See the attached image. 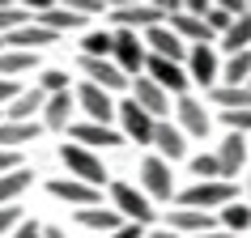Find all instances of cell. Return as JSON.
I'll list each match as a JSON object with an SVG mask.
<instances>
[{"mask_svg": "<svg viewBox=\"0 0 251 238\" xmlns=\"http://www.w3.org/2000/svg\"><path fill=\"white\" fill-rule=\"evenodd\" d=\"M192 170L200 183H213V179H222V162H217V153H200V158H192Z\"/></svg>", "mask_w": 251, "mask_h": 238, "instance_id": "35", "label": "cell"}, {"mask_svg": "<svg viewBox=\"0 0 251 238\" xmlns=\"http://www.w3.org/2000/svg\"><path fill=\"white\" fill-rule=\"evenodd\" d=\"M226 85H251V51H238V55H230V64H226Z\"/></svg>", "mask_w": 251, "mask_h": 238, "instance_id": "31", "label": "cell"}, {"mask_svg": "<svg viewBox=\"0 0 251 238\" xmlns=\"http://www.w3.org/2000/svg\"><path fill=\"white\" fill-rule=\"evenodd\" d=\"M30 179H34V174H30L26 166H17V170L0 174V209H9V204H13V200L30 187Z\"/></svg>", "mask_w": 251, "mask_h": 238, "instance_id": "26", "label": "cell"}, {"mask_svg": "<svg viewBox=\"0 0 251 238\" xmlns=\"http://www.w3.org/2000/svg\"><path fill=\"white\" fill-rule=\"evenodd\" d=\"M187 77L200 81V85H213V81H217V60H213V47H209V43L187 47Z\"/></svg>", "mask_w": 251, "mask_h": 238, "instance_id": "14", "label": "cell"}, {"mask_svg": "<svg viewBox=\"0 0 251 238\" xmlns=\"http://www.w3.org/2000/svg\"><path fill=\"white\" fill-rule=\"evenodd\" d=\"M171 230H175V234H192V238L213 234V213H200V209H179V213H171Z\"/></svg>", "mask_w": 251, "mask_h": 238, "instance_id": "17", "label": "cell"}, {"mask_svg": "<svg viewBox=\"0 0 251 238\" xmlns=\"http://www.w3.org/2000/svg\"><path fill=\"white\" fill-rule=\"evenodd\" d=\"M171 30L179 34V39H187L192 47H196V43H209V39H213V30L204 26V17H192V13H175V17H171Z\"/></svg>", "mask_w": 251, "mask_h": 238, "instance_id": "21", "label": "cell"}, {"mask_svg": "<svg viewBox=\"0 0 251 238\" xmlns=\"http://www.w3.org/2000/svg\"><path fill=\"white\" fill-rule=\"evenodd\" d=\"M111 238H145V234H141V225H136V221H124Z\"/></svg>", "mask_w": 251, "mask_h": 238, "instance_id": "42", "label": "cell"}, {"mask_svg": "<svg viewBox=\"0 0 251 238\" xmlns=\"http://www.w3.org/2000/svg\"><path fill=\"white\" fill-rule=\"evenodd\" d=\"M81 22H85V17H81V13H73L68 4H51V9L34 13V26H47V30H55V34H60V30H77Z\"/></svg>", "mask_w": 251, "mask_h": 238, "instance_id": "19", "label": "cell"}, {"mask_svg": "<svg viewBox=\"0 0 251 238\" xmlns=\"http://www.w3.org/2000/svg\"><path fill=\"white\" fill-rule=\"evenodd\" d=\"M200 238H243V234H230V230H213V234H200Z\"/></svg>", "mask_w": 251, "mask_h": 238, "instance_id": "45", "label": "cell"}, {"mask_svg": "<svg viewBox=\"0 0 251 238\" xmlns=\"http://www.w3.org/2000/svg\"><path fill=\"white\" fill-rule=\"evenodd\" d=\"M17 166H22V162H17V153H4V149H0V174L17 170Z\"/></svg>", "mask_w": 251, "mask_h": 238, "instance_id": "44", "label": "cell"}, {"mask_svg": "<svg viewBox=\"0 0 251 238\" xmlns=\"http://www.w3.org/2000/svg\"><path fill=\"white\" fill-rule=\"evenodd\" d=\"M247 187H251V179H247Z\"/></svg>", "mask_w": 251, "mask_h": 238, "instance_id": "49", "label": "cell"}, {"mask_svg": "<svg viewBox=\"0 0 251 238\" xmlns=\"http://www.w3.org/2000/svg\"><path fill=\"white\" fill-rule=\"evenodd\" d=\"M43 238H64V230H43Z\"/></svg>", "mask_w": 251, "mask_h": 238, "instance_id": "47", "label": "cell"}, {"mask_svg": "<svg viewBox=\"0 0 251 238\" xmlns=\"http://www.w3.org/2000/svg\"><path fill=\"white\" fill-rule=\"evenodd\" d=\"M179 204L183 209H226V204H234V183H226V179H213V183H192L179 191Z\"/></svg>", "mask_w": 251, "mask_h": 238, "instance_id": "1", "label": "cell"}, {"mask_svg": "<svg viewBox=\"0 0 251 238\" xmlns=\"http://www.w3.org/2000/svg\"><path fill=\"white\" fill-rule=\"evenodd\" d=\"M111 17H115L119 30H153V26H166L171 17H166V9H158V4H119V9H111Z\"/></svg>", "mask_w": 251, "mask_h": 238, "instance_id": "4", "label": "cell"}, {"mask_svg": "<svg viewBox=\"0 0 251 238\" xmlns=\"http://www.w3.org/2000/svg\"><path fill=\"white\" fill-rule=\"evenodd\" d=\"M73 136H77L81 149H90V145H102V149H106V145H119V141H124L115 128H102V123H77Z\"/></svg>", "mask_w": 251, "mask_h": 238, "instance_id": "23", "label": "cell"}, {"mask_svg": "<svg viewBox=\"0 0 251 238\" xmlns=\"http://www.w3.org/2000/svg\"><path fill=\"white\" fill-rule=\"evenodd\" d=\"M222 119H226V128L230 132H251V111H222Z\"/></svg>", "mask_w": 251, "mask_h": 238, "instance_id": "38", "label": "cell"}, {"mask_svg": "<svg viewBox=\"0 0 251 238\" xmlns=\"http://www.w3.org/2000/svg\"><path fill=\"white\" fill-rule=\"evenodd\" d=\"M115 64H119V72L128 77V72H136V77H145V39L141 34H132V30H115Z\"/></svg>", "mask_w": 251, "mask_h": 238, "instance_id": "3", "label": "cell"}, {"mask_svg": "<svg viewBox=\"0 0 251 238\" xmlns=\"http://www.w3.org/2000/svg\"><path fill=\"white\" fill-rule=\"evenodd\" d=\"M47 191H51L55 200L77 204V209H94V204H98V191H94V187H85L81 179H51V183H47Z\"/></svg>", "mask_w": 251, "mask_h": 238, "instance_id": "13", "label": "cell"}, {"mask_svg": "<svg viewBox=\"0 0 251 238\" xmlns=\"http://www.w3.org/2000/svg\"><path fill=\"white\" fill-rule=\"evenodd\" d=\"M119 123H124V132L132 136L136 145H153V132H158V119L141 111V106L128 98V102H119Z\"/></svg>", "mask_w": 251, "mask_h": 238, "instance_id": "7", "label": "cell"}, {"mask_svg": "<svg viewBox=\"0 0 251 238\" xmlns=\"http://www.w3.org/2000/svg\"><path fill=\"white\" fill-rule=\"evenodd\" d=\"M179 123H183V132H192V136H209V115H204V106L196 102V98H179Z\"/></svg>", "mask_w": 251, "mask_h": 238, "instance_id": "18", "label": "cell"}, {"mask_svg": "<svg viewBox=\"0 0 251 238\" xmlns=\"http://www.w3.org/2000/svg\"><path fill=\"white\" fill-rule=\"evenodd\" d=\"M39 136V123H9V119H0V149L4 153H13V145H30Z\"/></svg>", "mask_w": 251, "mask_h": 238, "instance_id": "24", "label": "cell"}, {"mask_svg": "<svg viewBox=\"0 0 251 238\" xmlns=\"http://www.w3.org/2000/svg\"><path fill=\"white\" fill-rule=\"evenodd\" d=\"M81 68H85V77L98 85V90H128V77L119 72L115 60H90V55H81Z\"/></svg>", "mask_w": 251, "mask_h": 238, "instance_id": "10", "label": "cell"}, {"mask_svg": "<svg viewBox=\"0 0 251 238\" xmlns=\"http://www.w3.org/2000/svg\"><path fill=\"white\" fill-rule=\"evenodd\" d=\"M68 9H73V13H81V17H85V13H102L106 4H102V0H68Z\"/></svg>", "mask_w": 251, "mask_h": 238, "instance_id": "40", "label": "cell"}, {"mask_svg": "<svg viewBox=\"0 0 251 238\" xmlns=\"http://www.w3.org/2000/svg\"><path fill=\"white\" fill-rule=\"evenodd\" d=\"M0 51H9V47H4V39H0Z\"/></svg>", "mask_w": 251, "mask_h": 238, "instance_id": "48", "label": "cell"}, {"mask_svg": "<svg viewBox=\"0 0 251 238\" xmlns=\"http://www.w3.org/2000/svg\"><path fill=\"white\" fill-rule=\"evenodd\" d=\"M145 43L153 47L149 55H162V60H175V64H183V60H187V43L179 39L171 26H153V30H145Z\"/></svg>", "mask_w": 251, "mask_h": 238, "instance_id": "9", "label": "cell"}, {"mask_svg": "<svg viewBox=\"0 0 251 238\" xmlns=\"http://www.w3.org/2000/svg\"><path fill=\"white\" fill-rule=\"evenodd\" d=\"M111 196H115L119 217H128V221L145 225L149 217H153V209H149V196H145V191H136L132 183H111Z\"/></svg>", "mask_w": 251, "mask_h": 238, "instance_id": "6", "label": "cell"}, {"mask_svg": "<svg viewBox=\"0 0 251 238\" xmlns=\"http://www.w3.org/2000/svg\"><path fill=\"white\" fill-rule=\"evenodd\" d=\"M247 90H251V85H247Z\"/></svg>", "mask_w": 251, "mask_h": 238, "instance_id": "50", "label": "cell"}, {"mask_svg": "<svg viewBox=\"0 0 251 238\" xmlns=\"http://www.w3.org/2000/svg\"><path fill=\"white\" fill-rule=\"evenodd\" d=\"M39 64V51H0V77L13 81L17 72H30Z\"/></svg>", "mask_w": 251, "mask_h": 238, "instance_id": "28", "label": "cell"}, {"mask_svg": "<svg viewBox=\"0 0 251 238\" xmlns=\"http://www.w3.org/2000/svg\"><path fill=\"white\" fill-rule=\"evenodd\" d=\"M217 162H222V179L230 183V179L243 170V162H247V141H243L238 132H230L222 141V149H217Z\"/></svg>", "mask_w": 251, "mask_h": 238, "instance_id": "15", "label": "cell"}, {"mask_svg": "<svg viewBox=\"0 0 251 238\" xmlns=\"http://www.w3.org/2000/svg\"><path fill=\"white\" fill-rule=\"evenodd\" d=\"M30 26V9H13V4H4L0 0V39H9L13 30Z\"/></svg>", "mask_w": 251, "mask_h": 238, "instance_id": "34", "label": "cell"}, {"mask_svg": "<svg viewBox=\"0 0 251 238\" xmlns=\"http://www.w3.org/2000/svg\"><path fill=\"white\" fill-rule=\"evenodd\" d=\"M111 51H115V34H111V30L85 34V55H90V60H111Z\"/></svg>", "mask_w": 251, "mask_h": 238, "instance_id": "32", "label": "cell"}, {"mask_svg": "<svg viewBox=\"0 0 251 238\" xmlns=\"http://www.w3.org/2000/svg\"><path fill=\"white\" fill-rule=\"evenodd\" d=\"M149 238H179V234H175V230H153Z\"/></svg>", "mask_w": 251, "mask_h": 238, "instance_id": "46", "label": "cell"}, {"mask_svg": "<svg viewBox=\"0 0 251 238\" xmlns=\"http://www.w3.org/2000/svg\"><path fill=\"white\" fill-rule=\"evenodd\" d=\"M145 77L153 81V85H162L166 94H179V98H183L187 81H192L183 64H175V60H162V55H149V60H145Z\"/></svg>", "mask_w": 251, "mask_h": 238, "instance_id": "5", "label": "cell"}, {"mask_svg": "<svg viewBox=\"0 0 251 238\" xmlns=\"http://www.w3.org/2000/svg\"><path fill=\"white\" fill-rule=\"evenodd\" d=\"M222 47L230 55H238V51H247V47H251V9L243 17H234V26L222 34Z\"/></svg>", "mask_w": 251, "mask_h": 238, "instance_id": "27", "label": "cell"}, {"mask_svg": "<svg viewBox=\"0 0 251 238\" xmlns=\"http://www.w3.org/2000/svg\"><path fill=\"white\" fill-rule=\"evenodd\" d=\"M77 102L85 106V111H90V123H102V128H111V119L119 115V106L111 102V94H106V90H98L94 81H85V85L77 90Z\"/></svg>", "mask_w": 251, "mask_h": 238, "instance_id": "8", "label": "cell"}, {"mask_svg": "<svg viewBox=\"0 0 251 238\" xmlns=\"http://www.w3.org/2000/svg\"><path fill=\"white\" fill-rule=\"evenodd\" d=\"M153 145H158V153H162V162L171 158V162H179L183 158V132H179V128H171V123H166V119H158V132H153Z\"/></svg>", "mask_w": 251, "mask_h": 238, "instance_id": "20", "label": "cell"}, {"mask_svg": "<svg viewBox=\"0 0 251 238\" xmlns=\"http://www.w3.org/2000/svg\"><path fill=\"white\" fill-rule=\"evenodd\" d=\"M60 162L68 166V174H73V179H81V183H85V187H94V191H98V187L106 183L102 162L94 158L90 149H81V145H60Z\"/></svg>", "mask_w": 251, "mask_h": 238, "instance_id": "2", "label": "cell"}, {"mask_svg": "<svg viewBox=\"0 0 251 238\" xmlns=\"http://www.w3.org/2000/svg\"><path fill=\"white\" fill-rule=\"evenodd\" d=\"M77 221L85 225V230H106V234H115L119 225H124V217L111 209H102V204H94V209H81L77 213Z\"/></svg>", "mask_w": 251, "mask_h": 238, "instance_id": "25", "label": "cell"}, {"mask_svg": "<svg viewBox=\"0 0 251 238\" xmlns=\"http://www.w3.org/2000/svg\"><path fill=\"white\" fill-rule=\"evenodd\" d=\"M141 179H145V196H153V200H171L175 196L171 166H166L162 158H149L145 166H141Z\"/></svg>", "mask_w": 251, "mask_h": 238, "instance_id": "12", "label": "cell"}, {"mask_svg": "<svg viewBox=\"0 0 251 238\" xmlns=\"http://www.w3.org/2000/svg\"><path fill=\"white\" fill-rule=\"evenodd\" d=\"M43 106H47V94L34 85V90H26L13 106H9V111H4V115H9V123H30V119H34V111H43Z\"/></svg>", "mask_w": 251, "mask_h": 238, "instance_id": "22", "label": "cell"}, {"mask_svg": "<svg viewBox=\"0 0 251 238\" xmlns=\"http://www.w3.org/2000/svg\"><path fill=\"white\" fill-rule=\"evenodd\" d=\"M17 98H22V90H17V81H4V77H0V102H9V106H13Z\"/></svg>", "mask_w": 251, "mask_h": 238, "instance_id": "41", "label": "cell"}, {"mask_svg": "<svg viewBox=\"0 0 251 238\" xmlns=\"http://www.w3.org/2000/svg\"><path fill=\"white\" fill-rule=\"evenodd\" d=\"M68 115H73V94H51L47 106H43V123L47 128H64Z\"/></svg>", "mask_w": 251, "mask_h": 238, "instance_id": "30", "label": "cell"}, {"mask_svg": "<svg viewBox=\"0 0 251 238\" xmlns=\"http://www.w3.org/2000/svg\"><path fill=\"white\" fill-rule=\"evenodd\" d=\"M47 43H55V30H47V26H22V30H13V34L4 39V47H9V51H39V47H47Z\"/></svg>", "mask_w": 251, "mask_h": 238, "instance_id": "16", "label": "cell"}, {"mask_svg": "<svg viewBox=\"0 0 251 238\" xmlns=\"http://www.w3.org/2000/svg\"><path fill=\"white\" fill-rule=\"evenodd\" d=\"M22 221H26V217H22V209H13V204H9V209H0V238H4V234H13Z\"/></svg>", "mask_w": 251, "mask_h": 238, "instance_id": "39", "label": "cell"}, {"mask_svg": "<svg viewBox=\"0 0 251 238\" xmlns=\"http://www.w3.org/2000/svg\"><path fill=\"white\" fill-rule=\"evenodd\" d=\"M132 102L141 106V111H149L153 119H162L166 111H171V94L162 90V85H153L149 77H136V85H132Z\"/></svg>", "mask_w": 251, "mask_h": 238, "instance_id": "11", "label": "cell"}, {"mask_svg": "<svg viewBox=\"0 0 251 238\" xmlns=\"http://www.w3.org/2000/svg\"><path fill=\"white\" fill-rule=\"evenodd\" d=\"M39 90L47 94V98H51V94H68V77H64V72H55V68H47V72L39 77Z\"/></svg>", "mask_w": 251, "mask_h": 238, "instance_id": "37", "label": "cell"}, {"mask_svg": "<svg viewBox=\"0 0 251 238\" xmlns=\"http://www.w3.org/2000/svg\"><path fill=\"white\" fill-rule=\"evenodd\" d=\"M13 238H43V230H39L34 221H22V225L13 230Z\"/></svg>", "mask_w": 251, "mask_h": 238, "instance_id": "43", "label": "cell"}, {"mask_svg": "<svg viewBox=\"0 0 251 238\" xmlns=\"http://www.w3.org/2000/svg\"><path fill=\"white\" fill-rule=\"evenodd\" d=\"M213 102L222 106V111H251V90L247 85H217V90H213Z\"/></svg>", "mask_w": 251, "mask_h": 238, "instance_id": "29", "label": "cell"}, {"mask_svg": "<svg viewBox=\"0 0 251 238\" xmlns=\"http://www.w3.org/2000/svg\"><path fill=\"white\" fill-rule=\"evenodd\" d=\"M204 26H209V30H222V34H226V30L234 26V13H230L226 4H209V13H204Z\"/></svg>", "mask_w": 251, "mask_h": 238, "instance_id": "36", "label": "cell"}, {"mask_svg": "<svg viewBox=\"0 0 251 238\" xmlns=\"http://www.w3.org/2000/svg\"><path fill=\"white\" fill-rule=\"evenodd\" d=\"M217 217H222V225L230 230V234H243V230H251V209H247V204H226Z\"/></svg>", "mask_w": 251, "mask_h": 238, "instance_id": "33", "label": "cell"}]
</instances>
